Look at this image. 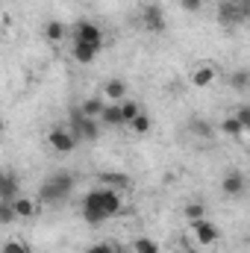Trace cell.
Listing matches in <instances>:
<instances>
[{"label": "cell", "instance_id": "obj_1", "mask_svg": "<svg viewBox=\"0 0 250 253\" xmlns=\"http://www.w3.org/2000/svg\"><path fill=\"white\" fill-rule=\"evenodd\" d=\"M121 212H124V197H121L118 189L97 186V189H91L83 197V218H85L91 227H97V224H103V221L121 215Z\"/></svg>", "mask_w": 250, "mask_h": 253}, {"label": "cell", "instance_id": "obj_2", "mask_svg": "<svg viewBox=\"0 0 250 253\" xmlns=\"http://www.w3.org/2000/svg\"><path fill=\"white\" fill-rule=\"evenodd\" d=\"M74 189H77L74 174L71 171H56V174H50L42 183V189H39V206H59V203H65L74 194Z\"/></svg>", "mask_w": 250, "mask_h": 253}, {"label": "cell", "instance_id": "obj_3", "mask_svg": "<svg viewBox=\"0 0 250 253\" xmlns=\"http://www.w3.org/2000/svg\"><path fill=\"white\" fill-rule=\"evenodd\" d=\"M250 15V0H221L218 3V24L221 27H239Z\"/></svg>", "mask_w": 250, "mask_h": 253}, {"label": "cell", "instance_id": "obj_4", "mask_svg": "<svg viewBox=\"0 0 250 253\" xmlns=\"http://www.w3.org/2000/svg\"><path fill=\"white\" fill-rule=\"evenodd\" d=\"M68 129L74 132L77 141H97V135H100V121L83 115L80 109H74V112H71V121H68Z\"/></svg>", "mask_w": 250, "mask_h": 253}, {"label": "cell", "instance_id": "obj_5", "mask_svg": "<svg viewBox=\"0 0 250 253\" xmlns=\"http://www.w3.org/2000/svg\"><path fill=\"white\" fill-rule=\"evenodd\" d=\"M68 36H71L74 42L94 44V47H100V50H103V44H106V33H103L100 24H94V21H77V24L68 30Z\"/></svg>", "mask_w": 250, "mask_h": 253}, {"label": "cell", "instance_id": "obj_6", "mask_svg": "<svg viewBox=\"0 0 250 253\" xmlns=\"http://www.w3.org/2000/svg\"><path fill=\"white\" fill-rule=\"evenodd\" d=\"M47 144H50V150L53 153H59V156H68V153H74L77 150V138H74V132L62 124H53L47 129Z\"/></svg>", "mask_w": 250, "mask_h": 253}, {"label": "cell", "instance_id": "obj_7", "mask_svg": "<svg viewBox=\"0 0 250 253\" xmlns=\"http://www.w3.org/2000/svg\"><path fill=\"white\" fill-rule=\"evenodd\" d=\"M141 27L147 33H165L168 30V18H165V9L159 3H147L141 9Z\"/></svg>", "mask_w": 250, "mask_h": 253}, {"label": "cell", "instance_id": "obj_8", "mask_svg": "<svg viewBox=\"0 0 250 253\" xmlns=\"http://www.w3.org/2000/svg\"><path fill=\"white\" fill-rule=\"evenodd\" d=\"M191 233H194L197 245H203V248H209V245H215V242L221 239V230H218L212 221H206V218H200V221H191Z\"/></svg>", "mask_w": 250, "mask_h": 253}, {"label": "cell", "instance_id": "obj_9", "mask_svg": "<svg viewBox=\"0 0 250 253\" xmlns=\"http://www.w3.org/2000/svg\"><path fill=\"white\" fill-rule=\"evenodd\" d=\"M215 80H218V68H215V65H209V62L197 65V68L191 71V77H188V83H191L194 88H209Z\"/></svg>", "mask_w": 250, "mask_h": 253}, {"label": "cell", "instance_id": "obj_10", "mask_svg": "<svg viewBox=\"0 0 250 253\" xmlns=\"http://www.w3.org/2000/svg\"><path fill=\"white\" fill-rule=\"evenodd\" d=\"M9 203H12V212H15V218H18V221H27V218H33V215L42 209V206H39V200H33V197H24V194L12 197Z\"/></svg>", "mask_w": 250, "mask_h": 253}, {"label": "cell", "instance_id": "obj_11", "mask_svg": "<svg viewBox=\"0 0 250 253\" xmlns=\"http://www.w3.org/2000/svg\"><path fill=\"white\" fill-rule=\"evenodd\" d=\"M245 174L242 171H227L224 174V180H221V189H224V194L227 197H242L245 194Z\"/></svg>", "mask_w": 250, "mask_h": 253}, {"label": "cell", "instance_id": "obj_12", "mask_svg": "<svg viewBox=\"0 0 250 253\" xmlns=\"http://www.w3.org/2000/svg\"><path fill=\"white\" fill-rule=\"evenodd\" d=\"M21 194V183H18V174L15 171H6L0 168V200H12Z\"/></svg>", "mask_w": 250, "mask_h": 253}, {"label": "cell", "instance_id": "obj_13", "mask_svg": "<svg viewBox=\"0 0 250 253\" xmlns=\"http://www.w3.org/2000/svg\"><path fill=\"white\" fill-rule=\"evenodd\" d=\"M97 53H100V47H94V44H83V42L71 44V56H74V62H80V65H91L97 59Z\"/></svg>", "mask_w": 250, "mask_h": 253}, {"label": "cell", "instance_id": "obj_14", "mask_svg": "<svg viewBox=\"0 0 250 253\" xmlns=\"http://www.w3.org/2000/svg\"><path fill=\"white\" fill-rule=\"evenodd\" d=\"M42 33H44V39H47L50 44H62L65 39H68V27H65L62 21H47V24L42 27Z\"/></svg>", "mask_w": 250, "mask_h": 253}, {"label": "cell", "instance_id": "obj_15", "mask_svg": "<svg viewBox=\"0 0 250 253\" xmlns=\"http://www.w3.org/2000/svg\"><path fill=\"white\" fill-rule=\"evenodd\" d=\"M126 97V83L124 80H109L106 85H103V100L106 103H118V100H124Z\"/></svg>", "mask_w": 250, "mask_h": 253}, {"label": "cell", "instance_id": "obj_16", "mask_svg": "<svg viewBox=\"0 0 250 253\" xmlns=\"http://www.w3.org/2000/svg\"><path fill=\"white\" fill-rule=\"evenodd\" d=\"M100 186H109V189H129V177L121 171H103L100 174Z\"/></svg>", "mask_w": 250, "mask_h": 253}, {"label": "cell", "instance_id": "obj_17", "mask_svg": "<svg viewBox=\"0 0 250 253\" xmlns=\"http://www.w3.org/2000/svg\"><path fill=\"white\" fill-rule=\"evenodd\" d=\"M97 121L103 126H124V118H121V112H118V103H106Z\"/></svg>", "mask_w": 250, "mask_h": 253}, {"label": "cell", "instance_id": "obj_18", "mask_svg": "<svg viewBox=\"0 0 250 253\" xmlns=\"http://www.w3.org/2000/svg\"><path fill=\"white\" fill-rule=\"evenodd\" d=\"M150 126H153L150 115H147V112L141 109V112H138V115H135V118H132V121L126 124V129H129V132H135V135H147V132H150Z\"/></svg>", "mask_w": 250, "mask_h": 253}, {"label": "cell", "instance_id": "obj_19", "mask_svg": "<svg viewBox=\"0 0 250 253\" xmlns=\"http://www.w3.org/2000/svg\"><path fill=\"white\" fill-rule=\"evenodd\" d=\"M118 112H121V118H124V126L141 112V103L138 100H132V97H124V100H118Z\"/></svg>", "mask_w": 250, "mask_h": 253}, {"label": "cell", "instance_id": "obj_20", "mask_svg": "<svg viewBox=\"0 0 250 253\" xmlns=\"http://www.w3.org/2000/svg\"><path fill=\"white\" fill-rule=\"evenodd\" d=\"M103 106H106V100H103V97H85V100L80 103V112H83V115H88V118H100Z\"/></svg>", "mask_w": 250, "mask_h": 253}, {"label": "cell", "instance_id": "obj_21", "mask_svg": "<svg viewBox=\"0 0 250 253\" xmlns=\"http://www.w3.org/2000/svg\"><path fill=\"white\" fill-rule=\"evenodd\" d=\"M129 248H132V253H162L159 245H156L153 239H147V236H135V239L129 242Z\"/></svg>", "mask_w": 250, "mask_h": 253}, {"label": "cell", "instance_id": "obj_22", "mask_svg": "<svg viewBox=\"0 0 250 253\" xmlns=\"http://www.w3.org/2000/svg\"><path fill=\"white\" fill-rule=\"evenodd\" d=\"M221 129H224L227 135H233V138H245V135H248V129H242V124L236 121V115L224 118V121H221Z\"/></svg>", "mask_w": 250, "mask_h": 253}, {"label": "cell", "instance_id": "obj_23", "mask_svg": "<svg viewBox=\"0 0 250 253\" xmlns=\"http://www.w3.org/2000/svg\"><path fill=\"white\" fill-rule=\"evenodd\" d=\"M186 218L188 221H200V218H206V206L200 203V200H194V203H186Z\"/></svg>", "mask_w": 250, "mask_h": 253}, {"label": "cell", "instance_id": "obj_24", "mask_svg": "<svg viewBox=\"0 0 250 253\" xmlns=\"http://www.w3.org/2000/svg\"><path fill=\"white\" fill-rule=\"evenodd\" d=\"M18 218H15V212H12V203L9 200H0V224L6 227V224H15Z\"/></svg>", "mask_w": 250, "mask_h": 253}, {"label": "cell", "instance_id": "obj_25", "mask_svg": "<svg viewBox=\"0 0 250 253\" xmlns=\"http://www.w3.org/2000/svg\"><path fill=\"white\" fill-rule=\"evenodd\" d=\"M3 253H33L24 242H18V239H9L6 245H3Z\"/></svg>", "mask_w": 250, "mask_h": 253}, {"label": "cell", "instance_id": "obj_26", "mask_svg": "<svg viewBox=\"0 0 250 253\" xmlns=\"http://www.w3.org/2000/svg\"><path fill=\"white\" fill-rule=\"evenodd\" d=\"M180 9L188 12V15H194V12H200V9H203V0H180Z\"/></svg>", "mask_w": 250, "mask_h": 253}, {"label": "cell", "instance_id": "obj_27", "mask_svg": "<svg viewBox=\"0 0 250 253\" xmlns=\"http://www.w3.org/2000/svg\"><path fill=\"white\" fill-rule=\"evenodd\" d=\"M85 253H118V251H115L112 242H97V245H91Z\"/></svg>", "mask_w": 250, "mask_h": 253}, {"label": "cell", "instance_id": "obj_28", "mask_svg": "<svg viewBox=\"0 0 250 253\" xmlns=\"http://www.w3.org/2000/svg\"><path fill=\"white\" fill-rule=\"evenodd\" d=\"M233 88H239V91L248 88V71H236L233 74Z\"/></svg>", "mask_w": 250, "mask_h": 253}, {"label": "cell", "instance_id": "obj_29", "mask_svg": "<svg viewBox=\"0 0 250 253\" xmlns=\"http://www.w3.org/2000/svg\"><path fill=\"white\" fill-rule=\"evenodd\" d=\"M236 121L242 124V129H250V106H242V109L236 112Z\"/></svg>", "mask_w": 250, "mask_h": 253}, {"label": "cell", "instance_id": "obj_30", "mask_svg": "<svg viewBox=\"0 0 250 253\" xmlns=\"http://www.w3.org/2000/svg\"><path fill=\"white\" fill-rule=\"evenodd\" d=\"M191 129H194L197 135H206V138L212 135V126H209V121H194V124H191Z\"/></svg>", "mask_w": 250, "mask_h": 253}, {"label": "cell", "instance_id": "obj_31", "mask_svg": "<svg viewBox=\"0 0 250 253\" xmlns=\"http://www.w3.org/2000/svg\"><path fill=\"white\" fill-rule=\"evenodd\" d=\"M3 129H6V121H3V118H0V132H3Z\"/></svg>", "mask_w": 250, "mask_h": 253}, {"label": "cell", "instance_id": "obj_32", "mask_svg": "<svg viewBox=\"0 0 250 253\" xmlns=\"http://www.w3.org/2000/svg\"><path fill=\"white\" fill-rule=\"evenodd\" d=\"M180 253H191V251H180Z\"/></svg>", "mask_w": 250, "mask_h": 253}, {"label": "cell", "instance_id": "obj_33", "mask_svg": "<svg viewBox=\"0 0 250 253\" xmlns=\"http://www.w3.org/2000/svg\"><path fill=\"white\" fill-rule=\"evenodd\" d=\"M0 12H3V6H0Z\"/></svg>", "mask_w": 250, "mask_h": 253}]
</instances>
